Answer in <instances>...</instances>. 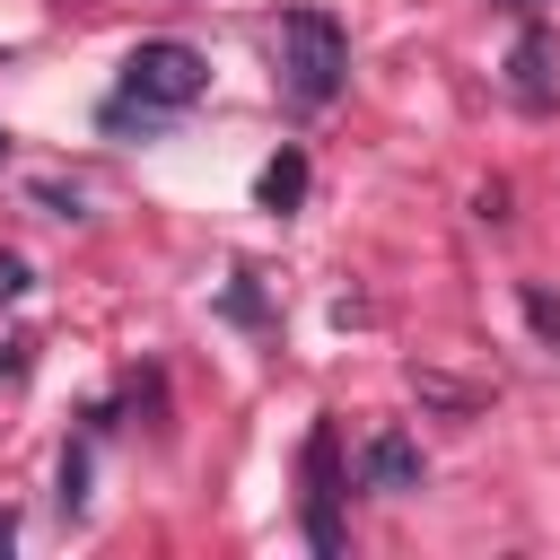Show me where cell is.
I'll list each match as a JSON object with an SVG mask.
<instances>
[{"mask_svg":"<svg viewBox=\"0 0 560 560\" xmlns=\"http://www.w3.org/2000/svg\"><path fill=\"white\" fill-rule=\"evenodd\" d=\"M26 289H35V271H26V254H9V245H0V298H26Z\"/></svg>","mask_w":560,"mask_h":560,"instance_id":"cell-9","label":"cell"},{"mask_svg":"<svg viewBox=\"0 0 560 560\" xmlns=\"http://www.w3.org/2000/svg\"><path fill=\"white\" fill-rule=\"evenodd\" d=\"M0 158H9V131H0Z\"/></svg>","mask_w":560,"mask_h":560,"instance_id":"cell-13","label":"cell"},{"mask_svg":"<svg viewBox=\"0 0 560 560\" xmlns=\"http://www.w3.org/2000/svg\"><path fill=\"white\" fill-rule=\"evenodd\" d=\"M9 542H18V508H0V551H9Z\"/></svg>","mask_w":560,"mask_h":560,"instance_id":"cell-12","label":"cell"},{"mask_svg":"<svg viewBox=\"0 0 560 560\" xmlns=\"http://www.w3.org/2000/svg\"><path fill=\"white\" fill-rule=\"evenodd\" d=\"M35 201H44L52 219H79V192H70V184H35Z\"/></svg>","mask_w":560,"mask_h":560,"instance_id":"cell-10","label":"cell"},{"mask_svg":"<svg viewBox=\"0 0 560 560\" xmlns=\"http://www.w3.org/2000/svg\"><path fill=\"white\" fill-rule=\"evenodd\" d=\"M359 481H368V490H394V499L420 490V446H411L402 429H376V438L359 446Z\"/></svg>","mask_w":560,"mask_h":560,"instance_id":"cell-4","label":"cell"},{"mask_svg":"<svg viewBox=\"0 0 560 560\" xmlns=\"http://www.w3.org/2000/svg\"><path fill=\"white\" fill-rule=\"evenodd\" d=\"M254 201H262L271 219H280V210H298V201H306V149H280V158L254 175Z\"/></svg>","mask_w":560,"mask_h":560,"instance_id":"cell-6","label":"cell"},{"mask_svg":"<svg viewBox=\"0 0 560 560\" xmlns=\"http://www.w3.org/2000/svg\"><path fill=\"white\" fill-rule=\"evenodd\" d=\"M0 376H26V341H0Z\"/></svg>","mask_w":560,"mask_h":560,"instance_id":"cell-11","label":"cell"},{"mask_svg":"<svg viewBox=\"0 0 560 560\" xmlns=\"http://www.w3.org/2000/svg\"><path fill=\"white\" fill-rule=\"evenodd\" d=\"M306 542L341 551V446H332V429L306 438Z\"/></svg>","mask_w":560,"mask_h":560,"instance_id":"cell-3","label":"cell"},{"mask_svg":"<svg viewBox=\"0 0 560 560\" xmlns=\"http://www.w3.org/2000/svg\"><path fill=\"white\" fill-rule=\"evenodd\" d=\"M525 324H534V332L560 350V298H551V289H534V280H525Z\"/></svg>","mask_w":560,"mask_h":560,"instance_id":"cell-8","label":"cell"},{"mask_svg":"<svg viewBox=\"0 0 560 560\" xmlns=\"http://www.w3.org/2000/svg\"><path fill=\"white\" fill-rule=\"evenodd\" d=\"M341 79H350V35H341V18L332 9H280V88H289V105H332L341 96Z\"/></svg>","mask_w":560,"mask_h":560,"instance_id":"cell-2","label":"cell"},{"mask_svg":"<svg viewBox=\"0 0 560 560\" xmlns=\"http://www.w3.org/2000/svg\"><path fill=\"white\" fill-rule=\"evenodd\" d=\"M210 88V61L192 52V44H175V35H149V44H131L122 52V88L105 96V131H122L131 114H184L192 96Z\"/></svg>","mask_w":560,"mask_h":560,"instance_id":"cell-1","label":"cell"},{"mask_svg":"<svg viewBox=\"0 0 560 560\" xmlns=\"http://www.w3.org/2000/svg\"><path fill=\"white\" fill-rule=\"evenodd\" d=\"M508 88H516V105H551V35H542V26L516 35V52H508Z\"/></svg>","mask_w":560,"mask_h":560,"instance_id":"cell-5","label":"cell"},{"mask_svg":"<svg viewBox=\"0 0 560 560\" xmlns=\"http://www.w3.org/2000/svg\"><path fill=\"white\" fill-rule=\"evenodd\" d=\"M88 508V446H61V516Z\"/></svg>","mask_w":560,"mask_h":560,"instance_id":"cell-7","label":"cell"}]
</instances>
